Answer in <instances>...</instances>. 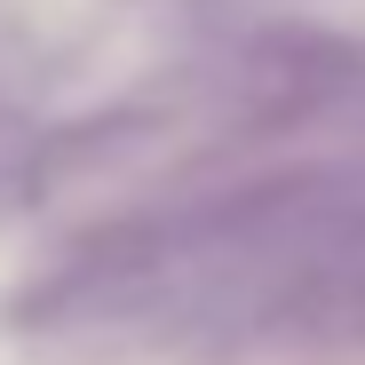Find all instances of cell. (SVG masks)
<instances>
[{"label":"cell","mask_w":365,"mask_h":365,"mask_svg":"<svg viewBox=\"0 0 365 365\" xmlns=\"http://www.w3.org/2000/svg\"><path fill=\"white\" fill-rule=\"evenodd\" d=\"M286 334H310V341H357L365 349V222L326 238L318 255H302L278 278V310Z\"/></svg>","instance_id":"cell-1"}]
</instances>
